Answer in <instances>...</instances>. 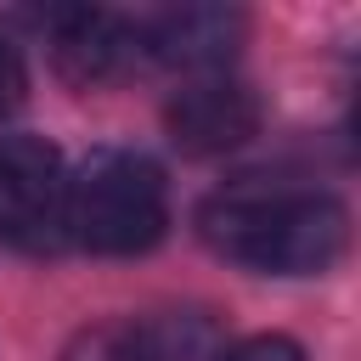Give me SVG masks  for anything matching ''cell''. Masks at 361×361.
<instances>
[{"label":"cell","instance_id":"obj_9","mask_svg":"<svg viewBox=\"0 0 361 361\" xmlns=\"http://www.w3.org/2000/svg\"><path fill=\"white\" fill-rule=\"evenodd\" d=\"M23 90H28V68H23V51L0 34V118H11L23 107Z\"/></svg>","mask_w":361,"mask_h":361},{"label":"cell","instance_id":"obj_8","mask_svg":"<svg viewBox=\"0 0 361 361\" xmlns=\"http://www.w3.org/2000/svg\"><path fill=\"white\" fill-rule=\"evenodd\" d=\"M214 361H305V350L288 338V333H254L243 344H226Z\"/></svg>","mask_w":361,"mask_h":361},{"label":"cell","instance_id":"obj_2","mask_svg":"<svg viewBox=\"0 0 361 361\" xmlns=\"http://www.w3.org/2000/svg\"><path fill=\"white\" fill-rule=\"evenodd\" d=\"M169 226V180L147 152L102 147L68 175V243L130 259L147 254Z\"/></svg>","mask_w":361,"mask_h":361},{"label":"cell","instance_id":"obj_1","mask_svg":"<svg viewBox=\"0 0 361 361\" xmlns=\"http://www.w3.org/2000/svg\"><path fill=\"white\" fill-rule=\"evenodd\" d=\"M197 237L265 276H316L344 254L350 214L338 197L316 186H276V180H231L197 209Z\"/></svg>","mask_w":361,"mask_h":361},{"label":"cell","instance_id":"obj_6","mask_svg":"<svg viewBox=\"0 0 361 361\" xmlns=\"http://www.w3.org/2000/svg\"><path fill=\"white\" fill-rule=\"evenodd\" d=\"M226 344L192 310L158 322H90L68 338L62 361H214Z\"/></svg>","mask_w":361,"mask_h":361},{"label":"cell","instance_id":"obj_7","mask_svg":"<svg viewBox=\"0 0 361 361\" xmlns=\"http://www.w3.org/2000/svg\"><path fill=\"white\" fill-rule=\"evenodd\" d=\"M243 34H248V17L237 6H175L141 23V56L192 79H214L237 56Z\"/></svg>","mask_w":361,"mask_h":361},{"label":"cell","instance_id":"obj_5","mask_svg":"<svg viewBox=\"0 0 361 361\" xmlns=\"http://www.w3.org/2000/svg\"><path fill=\"white\" fill-rule=\"evenodd\" d=\"M164 130L186 158H220L243 141H254L259 130V102L248 85L214 73V79H192L169 96L164 107Z\"/></svg>","mask_w":361,"mask_h":361},{"label":"cell","instance_id":"obj_4","mask_svg":"<svg viewBox=\"0 0 361 361\" xmlns=\"http://www.w3.org/2000/svg\"><path fill=\"white\" fill-rule=\"evenodd\" d=\"M45 34H51V68L68 85H79V90L118 79L141 56V23L124 17V11H102V6H62V11H51Z\"/></svg>","mask_w":361,"mask_h":361},{"label":"cell","instance_id":"obj_3","mask_svg":"<svg viewBox=\"0 0 361 361\" xmlns=\"http://www.w3.org/2000/svg\"><path fill=\"white\" fill-rule=\"evenodd\" d=\"M68 243V164L45 135H0V248L51 254Z\"/></svg>","mask_w":361,"mask_h":361}]
</instances>
